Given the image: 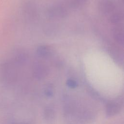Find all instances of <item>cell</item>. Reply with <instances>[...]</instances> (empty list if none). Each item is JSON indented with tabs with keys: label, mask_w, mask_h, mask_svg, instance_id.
I'll return each mask as SVG.
<instances>
[{
	"label": "cell",
	"mask_w": 124,
	"mask_h": 124,
	"mask_svg": "<svg viewBox=\"0 0 124 124\" xmlns=\"http://www.w3.org/2000/svg\"><path fill=\"white\" fill-rule=\"evenodd\" d=\"M47 14L51 19H60L66 17L68 14V11L63 5L56 4L48 8Z\"/></svg>",
	"instance_id": "obj_1"
},
{
	"label": "cell",
	"mask_w": 124,
	"mask_h": 124,
	"mask_svg": "<svg viewBox=\"0 0 124 124\" xmlns=\"http://www.w3.org/2000/svg\"><path fill=\"white\" fill-rule=\"evenodd\" d=\"M49 73V68L42 62H37L33 65V74L35 78L42 79L45 78Z\"/></svg>",
	"instance_id": "obj_2"
},
{
	"label": "cell",
	"mask_w": 124,
	"mask_h": 124,
	"mask_svg": "<svg viewBox=\"0 0 124 124\" xmlns=\"http://www.w3.org/2000/svg\"><path fill=\"white\" fill-rule=\"evenodd\" d=\"M122 103L120 100L110 102L106 107V114L108 116H112L119 113L122 108Z\"/></svg>",
	"instance_id": "obj_3"
},
{
	"label": "cell",
	"mask_w": 124,
	"mask_h": 124,
	"mask_svg": "<svg viewBox=\"0 0 124 124\" xmlns=\"http://www.w3.org/2000/svg\"><path fill=\"white\" fill-rule=\"evenodd\" d=\"M100 12L104 15H108L112 13L115 8L114 2L109 0H103L101 1L98 5Z\"/></svg>",
	"instance_id": "obj_4"
},
{
	"label": "cell",
	"mask_w": 124,
	"mask_h": 124,
	"mask_svg": "<svg viewBox=\"0 0 124 124\" xmlns=\"http://www.w3.org/2000/svg\"><path fill=\"white\" fill-rule=\"evenodd\" d=\"M36 53L40 57L47 58L53 54V49L48 45H41L37 47Z\"/></svg>",
	"instance_id": "obj_5"
},
{
	"label": "cell",
	"mask_w": 124,
	"mask_h": 124,
	"mask_svg": "<svg viewBox=\"0 0 124 124\" xmlns=\"http://www.w3.org/2000/svg\"><path fill=\"white\" fill-rule=\"evenodd\" d=\"M113 36L114 40L119 44H123L124 40V36L123 33V29L120 27H117L115 28Z\"/></svg>",
	"instance_id": "obj_6"
},
{
	"label": "cell",
	"mask_w": 124,
	"mask_h": 124,
	"mask_svg": "<svg viewBox=\"0 0 124 124\" xmlns=\"http://www.w3.org/2000/svg\"><path fill=\"white\" fill-rule=\"evenodd\" d=\"M55 111L50 107L46 108L44 111V118L47 122H52L55 119Z\"/></svg>",
	"instance_id": "obj_7"
},
{
	"label": "cell",
	"mask_w": 124,
	"mask_h": 124,
	"mask_svg": "<svg viewBox=\"0 0 124 124\" xmlns=\"http://www.w3.org/2000/svg\"><path fill=\"white\" fill-rule=\"evenodd\" d=\"M87 0H69V4L73 8H78L83 6Z\"/></svg>",
	"instance_id": "obj_8"
},
{
	"label": "cell",
	"mask_w": 124,
	"mask_h": 124,
	"mask_svg": "<svg viewBox=\"0 0 124 124\" xmlns=\"http://www.w3.org/2000/svg\"><path fill=\"white\" fill-rule=\"evenodd\" d=\"M123 18V14L121 13H115L111 16L110 17V21L113 23H118L121 21Z\"/></svg>",
	"instance_id": "obj_9"
},
{
	"label": "cell",
	"mask_w": 124,
	"mask_h": 124,
	"mask_svg": "<svg viewBox=\"0 0 124 124\" xmlns=\"http://www.w3.org/2000/svg\"><path fill=\"white\" fill-rule=\"evenodd\" d=\"M66 85H67V86H68L69 88H72V89L75 88L78 86L77 82L73 79H68L66 81Z\"/></svg>",
	"instance_id": "obj_10"
},
{
	"label": "cell",
	"mask_w": 124,
	"mask_h": 124,
	"mask_svg": "<svg viewBox=\"0 0 124 124\" xmlns=\"http://www.w3.org/2000/svg\"><path fill=\"white\" fill-rule=\"evenodd\" d=\"M45 94L47 96H49V97L52 96L53 95V92L51 89L47 88V89L46 90Z\"/></svg>",
	"instance_id": "obj_11"
}]
</instances>
